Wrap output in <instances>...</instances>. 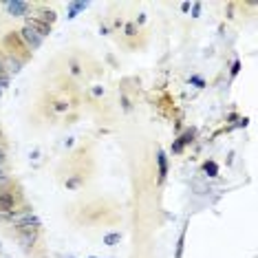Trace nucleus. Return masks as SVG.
<instances>
[{
  "mask_svg": "<svg viewBox=\"0 0 258 258\" xmlns=\"http://www.w3.org/2000/svg\"><path fill=\"white\" fill-rule=\"evenodd\" d=\"M20 67H22L20 60H16V57H9V71H11V73H18Z\"/></svg>",
  "mask_w": 258,
  "mask_h": 258,
  "instance_id": "nucleus-9",
  "label": "nucleus"
},
{
  "mask_svg": "<svg viewBox=\"0 0 258 258\" xmlns=\"http://www.w3.org/2000/svg\"><path fill=\"white\" fill-rule=\"evenodd\" d=\"M22 38H25V42L31 46V49H40V44H42V38H40L31 27H25V29H22Z\"/></svg>",
  "mask_w": 258,
  "mask_h": 258,
  "instance_id": "nucleus-1",
  "label": "nucleus"
},
{
  "mask_svg": "<svg viewBox=\"0 0 258 258\" xmlns=\"http://www.w3.org/2000/svg\"><path fill=\"white\" fill-rule=\"evenodd\" d=\"M27 27H31L40 38H44V36H49V33H51V27L46 25V22H42V20H36V18H29L27 20Z\"/></svg>",
  "mask_w": 258,
  "mask_h": 258,
  "instance_id": "nucleus-3",
  "label": "nucleus"
},
{
  "mask_svg": "<svg viewBox=\"0 0 258 258\" xmlns=\"http://www.w3.org/2000/svg\"><path fill=\"white\" fill-rule=\"evenodd\" d=\"M89 7V3H71L69 5V18H75V16L80 14V11H84Z\"/></svg>",
  "mask_w": 258,
  "mask_h": 258,
  "instance_id": "nucleus-4",
  "label": "nucleus"
},
{
  "mask_svg": "<svg viewBox=\"0 0 258 258\" xmlns=\"http://www.w3.org/2000/svg\"><path fill=\"white\" fill-rule=\"evenodd\" d=\"M0 210H5V212L14 210V197L11 195H0Z\"/></svg>",
  "mask_w": 258,
  "mask_h": 258,
  "instance_id": "nucleus-5",
  "label": "nucleus"
},
{
  "mask_svg": "<svg viewBox=\"0 0 258 258\" xmlns=\"http://www.w3.org/2000/svg\"><path fill=\"white\" fill-rule=\"evenodd\" d=\"M3 71H5V67H3V60H0V75H3Z\"/></svg>",
  "mask_w": 258,
  "mask_h": 258,
  "instance_id": "nucleus-13",
  "label": "nucleus"
},
{
  "mask_svg": "<svg viewBox=\"0 0 258 258\" xmlns=\"http://www.w3.org/2000/svg\"><path fill=\"white\" fill-rule=\"evenodd\" d=\"M238 69H240V64H238V62H234V69H232V75H236V73H238Z\"/></svg>",
  "mask_w": 258,
  "mask_h": 258,
  "instance_id": "nucleus-11",
  "label": "nucleus"
},
{
  "mask_svg": "<svg viewBox=\"0 0 258 258\" xmlns=\"http://www.w3.org/2000/svg\"><path fill=\"white\" fill-rule=\"evenodd\" d=\"M203 170L210 174V177H216V174H219V166H216L214 161H208V163L203 166Z\"/></svg>",
  "mask_w": 258,
  "mask_h": 258,
  "instance_id": "nucleus-8",
  "label": "nucleus"
},
{
  "mask_svg": "<svg viewBox=\"0 0 258 258\" xmlns=\"http://www.w3.org/2000/svg\"><path fill=\"white\" fill-rule=\"evenodd\" d=\"M119 240H121V234L119 232H113V234H106V236H104V245L113 247V245H117Z\"/></svg>",
  "mask_w": 258,
  "mask_h": 258,
  "instance_id": "nucleus-7",
  "label": "nucleus"
},
{
  "mask_svg": "<svg viewBox=\"0 0 258 258\" xmlns=\"http://www.w3.org/2000/svg\"><path fill=\"white\" fill-rule=\"evenodd\" d=\"M157 161H159V179H166V174H168L166 155H163V152H159V155H157Z\"/></svg>",
  "mask_w": 258,
  "mask_h": 258,
  "instance_id": "nucleus-6",
  "label": "nucleus"
},
{
  "mask_svg": "<svg viewBox=\"0 0 258 258\" xmlns=\"http://www.w3.org/2000/svg\"><path fill=\"white\" fill-rule=\"evenodd\" d=\"M5 183H7V177H5V172L0 170V185H5Z\"/></svg>",
  "mask_w": 258,
  "mask_h": 258,
  "instance_id": "nucleus-10",
  "label": "nucleus"
},
{
  "mask_svg": "<svg viewBox=\"0 0 258 258\" xmlns=\"http://www.w3.org/2000/svg\"><path fill=\"white\" fill-rule=\"evenodd\" d=\"M91 258H97V256H91Z\"/></svg>",
  "mask_w": 258,
  "mask_h": 258,
  "instance_id": "nucleus-14",
  "label": "nucleus"
},
{
  "mask_svg": "<svg viewBox=\"0 0 258 258\" xmlns=\"http://www.w3.org/2000/svg\"><path fill=\"white\" fill-rule=\"evenodd\" d=\"M3 161H5V152L0 150V163H3Z\"/></svg>",
  "mask_w": 258,
  "mask_h": 258,
  "instance_id": "nucleus-12",
  "label": "nucleus"
},
{
  "mask_svg": "<svg viewBox=\"0 0 258 258\" xmlns=\"http://www.w3.org/2000/svg\"><path fill=\"white\" fill-rule=\"evenodd\" d=\"M5 7H7V11H9L11 16H16V18H18V16H25L27 11H29V3H22V0H14V3H7Z\"/></svg>",
  "mask_w": 258,
  "mask_h": 258,
  "instance_id": "nucleus-2",
  "label": "nucleus"
},
{
  "mask_svg": "<svg viewBox=\"0 0 258 258\" xmlns=\"http://www.w3.org/2000/svg\"><path fill=\"white\" fill-rule=\"evenodd\" d=\"M0 91H3V89H0Z\"/></svg>",
  "mask_w": 258,
  "mask_h": 258,
  "instance_id": "nucleus-16",
  "label": "nucleus"
},
{
  "mask_svg": "<svg viewBox=\"0 0 258 258\" xmlns=\"http://www.w3.org/2000/svg\"><path fill=\"white\" fill-rule=\"evenodd\" d=\"M69 258H73V256H69Z\"/></svg>",
  "mask_w": 258,
  "mask_h": 258,
  "instance_id": "nucleus-15",
  "label": "nucleus"
}]
</instances>
